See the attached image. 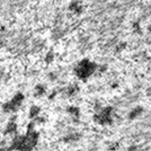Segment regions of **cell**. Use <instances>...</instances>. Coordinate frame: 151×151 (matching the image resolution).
<instances>
[{
	"label": "cell",
	"instance_id": "obj_1",
	"mask_svg": "<svg viewBox=\"0 0 151 151\" xmlns=\"http://www.w3.org/2000/svg\"><path fill=\"white\" fill-rule=\"evenodd\" d=\"M94 68L95 65L93 63H90L89 61H82L77 68V73L80 77H87L93 72Z\"/></svg>",
	"mask_w": 151,
	"mask_h": 151
}]
</instances>
